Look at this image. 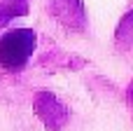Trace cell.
<instances>
[{
  "label": "cell",
  "mask_w": 133,
  "mask_h": 131,
  "mask_svg": "<svg viewBox=\"0 0 133 131\" xmlns=\"http://www.w3.org/2000/svg\"><path fill=\"white\" fill-rule=\"evenodd\" d=\"M30 45H33L30 33H23V30L9 33L7 38L0 40V63H5V66L23 63L28 52H30Z\"/></svg>",
  "instance_id": "obj_1"
}]
</instances>
